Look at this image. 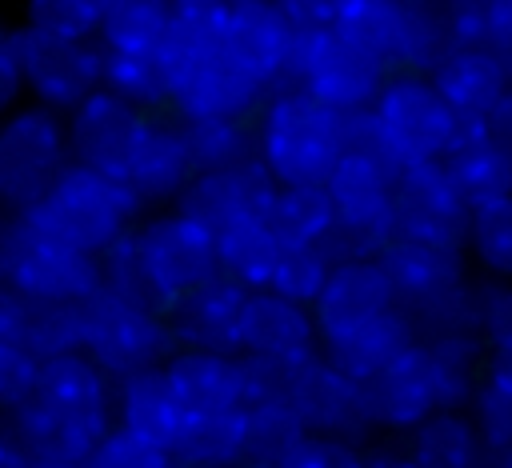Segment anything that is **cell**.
Here are the masks:
<instances>
[{
	"instance_id": "cell-1",
	"label": "cell",
	"mask_w": 512,
	"mask_h": 468,
	"mask_svg": "<svg viewBox=\"0 0 512 468\" xmlns=\"http://www.w3.org/2000/svg\"><path fill=\"white\" fill-rule=\"evenodd\" d=\"M320 352L352 380H364L404 348L420 344L416 320L400 308L380 260L336 264L312 304Z\"/></svg>"
},
{
	"instance_id": "cell-2",
	"label": "cell",
	"mask_w": 512,
	"mask_h": 468,
	"mask_svg": "<svg viewBox=\"0 0 512 468\" xmlns=\"http://www.w3.org/2000/svg\"><path fill=\"white\" fill-rule=\"evenodd\" d=\"M0 420L16 428L36 460L88 464L92 448L116 428V384L88 352H68L44 360L32 404Z\"/></svg>"
},
{
	"instance_id": "cell-3",
	"label": "cell",
	"mask_w": 512,
	"mask_h": 468,
	"mask_svg": "<svg viewBox=\"0 0 512 468\" xmlns=\"http://www.w3.org/2000/svg\"><path fill=\"white\" fill-rule=\"evenodd\" d=\"M332 32L360 48L380 72L392 76H428L448 52L444 4H396V0H336Z\"/></svg>"
},
{
	"instance_id": "cell-4",
	"label": "cell",
	"mask_w": 512,
	"mask_h": 468,
	"mask_svg": "<svg viewBox=\"0 0 512 468\" xmlns=\"http://www.w3.org/2000/svg\"><path fill=\"white\" fill-rule=\"evenodd\" d=\"M344 148V116L304 88H276L256 116V156L280 188L324 184Z\"/></svg>"
},
{
	"instance_id": "cell-5",
	"label": "cell",
	"mask_w": 512,
	"mask_h": 468,
	"mask_svg": "<svg viewBox=\"0 0 512 468\" xmlns=\"http://www.w3.org/2000/svg\"><path fill=\"white\" fill-rule=\"evenodd\" d=\"M144 216V204L132 196L124 180L92 172L84 164H68L52 192L40 200V208L28 212V220L40 232L96 260L112 244H120Z\"/></svg>"
},
{
	"instance_id": "cell-6",
	"label": "cell",
	"mask_w": 512,
	"mask_h": 468,
	"mask_svg": "<svg viewBox=\"0 0 512 468\" xmlns=\"http://www.w3.org/2000/svg\"><path fill=\"white\" fill-rule=\"evenodd\" d=\"M392 184H396V172L384 160L344 148V156L324 180L336 208V228L320 248L332 256V264L380 260V252L396 236Z\"/></svg>"
},
{
	"instance_id": "cell-7",
	"label": "cell",
	"mask_w": 512,
	"mask_h": 468,
	"mask_svg": "<svg viewBox=\"0 0 512 468\" xmlns=\"http://www.w3.org/2000/svg\"><path fill=\"white\" fill-rule=\"evenodd\" d=\"M68 164L72 148L64 116L24 100L0 124V212L28 216L40 208Z\"/></svg>"
},
{
	"instance_id": "cell-8",
	"label": "cell",
	"mask_w": 512,
	"mask_h": 468,
	"mask_svg": "<svg viewBox=\"0 0 512 468\" xmlns=\"http://www.w3.org/2000/svg\"><path fill=\"white\" fill-rule=\"evenodd\" d=\"M0 272L8 288L24 300H56L84 304L104 288V268L96 256H84L48 232H40L28 216H8L0 232Z\"/></svg>"
},
{
	"instance_id": "cell-9",
	"label": "cell",
	"mask_w": 512,
	"mask_h": 468,
	"mask_svg": "<svg viewBox=\"0 0 512 468\" xmlns=\"http://www.w3.org/2000/svg\"><path fill=\"white\" fill-rule=\"evenodd\" d=\"M84 352L112 376V384H120L140 372L164 368L180 352V344L168 316L124 304L100 288L92 300H84Z\"/></svg>"
},
{
	"instance_id": "cell-10",
	"label": "cell",
	"mask_w": 512,
	"mask_h": 468,
	"mask_svg": "<svg viewBox=\"0 0 512 468\" xmlns=\"http://www.w3.org/2000/svg\"><path fill=\"white\" fill-rule=\"evenodd\" d=\"M368 116L396 168L436 164L452 148L456 112L440 100L428 76H392L380 88Z\"/></svg>"
},
{
	"instance_id": "cell-11",
	"label": "cell",
	"mask_w": 512,
	"mask_h": 468,
	"mask_svg": "<svg viewBox=\"0 0 512 468\" xmlns=\"http://www.w3.org/2000/svg\"><path fill=\"white\" fill-rule=\"evenodd\" d=\"M132 240H136V252L144 260L156 292L168 304V316H172L180 296H188L192 288H200L212 276H220L216 232H208L200 220L184 216L180 208L148 212L132 228Z\"/></svg>"
},
{
	"instance_id": "cell-12",
	"label": "cell",
	"mask_w": 512,
	"mask_h": 468,
	"mask_svg": "<svg viewBox=\"0 0 512 468\" xmlns=\"http://www.w3.org/2000/svg\"><path fill=\"white\" fill-rule=\"evenodd\" d=\"M104 88L100 40H72L24 28V96L48 112H76L92 92Z\"/></svg>"
},
{
	"instance_id": "cell-13",
	"label": "cell",
	"mask_w": 512,
	"mask_h": 468,
	"mask_svg": "<svg viewBox=\"0 0 512 468\" xmlns=\"http://www.w3.org/2000/svg\"><path fill=\"white\" fill-rule=\"evenodd\" d=\"M168 80H172V116H236L256 120L264 100L272 96L264 84L244 76L220 48L208 52H168Z\"/></svg>"
},
{
	"instance_id": "cell-14",
	"label": "cell",
	"mask_w": 512,
	"mask_h": 468,
	"mask_svg": "<svg viewBox=\"0 0 512 468\" xmlns=\"http://www.w3.org/2000/svg\"><path fill=\"white\" fill-rule=\"evenodd\" d=\"M360 392V408L364 420L380 440H404L412 428H420L424 420H432L440 412V396L424 360V348L412 344L400 356H392L388 364H380L376 372H368L364 380H356Z\"/></svg>"
},
{
	"instance_id": "cell-15",
	"label": "cell",
	"mask_w": 512,
	"mask_h": 468,
	"mask_svg": "<svg viewBox=\"0 0 512 468\" xmlns=\"http://www.w3.org/2000/svg\"><path fill=\"white\" fill-rule=\"evenodd\" d=\"M284 400H288V408L296 412V420L308 436L352 440V444H364V448L376 444V436L364 420V408H360L356 380L344 376L324 352H316V356H308L292 368V384H288Z\"/></svg>"
},
{
	"instance_id": "cell-16",
	"label": "cell",
	"mask_w": 512,
	"mask_h": 468,
	"mask_svg": "<svg viewBox=\"0 0 512 468\" xmlns=\"http://www.w3.org/2000/svg\"><path fill=\"white\" fill-rule=\"evenodd\" d=\"M120 180L144 204V212L176 208L188 184L196 180V164L184 144V128L172 112H144V124L132 140L128 164Z\"/></svg>"
},
{
	"instance_id": "cell-17",
	"label": "cell",
	"mask_w": 512,
	"mask_h": 468,
	"mask_svg": "<svg viewBox=\"0 0 512 468\" xmlns=\"http://www.w3.org/2000/svg\"><path fill=\"white\" fill-rule=\"evenodd\" d=\"M392 216H396V236L408 240H428L444 248H464L468 236V204L452 188L444 164H412L396 172L392 184Z\"/></svg>"
},
{
	"instance_id": "cell-18",
	"label": "cell",
	"mask_w": 512,
	"mask_h": 468,
	"mask_svg": "<svg viewBox=\"0 0 512 468\" xmlns=\"http://www.w3.org/2000/svg\"><path fill=\"white\" fill-rule=\"evenodd\" d=\"M236 348L240 356L256 360H276V364H300L320 352V332L312 320V308H300L272 288L248 292L240 308V328H236Z\"/></svg>"
},
{
	"instance_id": "cell-19",
	"label": "cell",
	"mask_w": 512,
	"mask_h": 468,
	"mask_svg": "<svg viewBox=\"0 0 512 468\" xmlns=\"http://www.w3.org/2000/svg\"><path fill=\"white\" fill-rule=\"evenodd\" d=\"M64 124H68L72 164H84L92 172H104V176L120 180V172L128 164V152H132V140L144 124V112L136 104L120 100L116 92L100 88L76 112H68Z\"/></svg>"
},
{
	"instance_id": "cell-20",
	"label": "cell",
	"mask_w": 512,
	"mask_h": 468,
	"mask_svg": "<svg viewBox=\"0 0 512 468\" xmlns=\"http://www.w3.org/2000/svg\"><path fill=\"white\" fill-rule=\"evenodd\" d=\"M220 52L268 92L284 88L288 84V24L280 16V4H260V0L228 4Z\"/></svg>"
},
{
	"instance_id": "cell-21",
	"label": "cell",
	"mask_w": 512,
	"mask_h": 468,
	"mask_svg": "<svg viewBox=\"0 0 512 468\" xmlns=\"http://www.w3.org/2000/svg\"><path fill=\"white\" fill-rule=\"evenodd\" d=\"M276 180L268 176V168L256 160H244L236 168H224V172H200L188 192L180 196V212L200 220L208 232H224L228 224L236 220H252V216H264L272 196H276Z\"/></svg>"
},
{
	"instance_id": "cell-22",
	"label": "cell",
	"mask_w": 512,
	"mask_h": 468,
	"mask_svg": "<svg viewBox=\"0 0 512 468\" xmlns=\"http://www.w3.org/2000/svg\"><path fill=\"white\" fill-rule=\"evenodd\" d=\"M244 288L228 280L224 272L212 276L208 284L192 288L188 296L176 300L168 324L176 332L180 348L196 352H220V356H240L236 348V328H240V308H244Z\"/></svg>"
},
{
	"instance_id": "cell-23",
	"label": "cell",
	"mask_w": 512,
	"mask_h": 468,
	"mask_svg": "<svg viewBox=\"0 0 512 468\" xmlns=\"http://www.w3.org/2000/svg\"><path fill=\"white\" fill-rule=\"evenodd\" d=\"M440 100L460 116H488V108L512 88V68L480 44H448V52L428 72Z\"/></svg>"
},
{
	"instance_id": "cell-24",
	"label": "cell",
	"mask_w": 512,
	"mask_h": 468,
	"mask_svg": "<svg viewBox=\"0 0 512 468\" xmlns=\"http://www.w3.org/2000/svg\"><path fill=\"white\" fill-rule=\"evenodd\" d=\"M172 392L188 416H216L244 408V384H240V356H220V352H196L180 348L164 364Z\"/></svg>"
},
{
	"instance_id": "cell-25",
	"label": "cell",
	"mask_w": 512,
	"mask_h": 468,
	"mask_svg": "<svg viewBox=\"0 0 512 468\" xmlns=\"http://www.w3.org/2000/svg\"><path fill=\"white\" fill-rule=\"evenodd\" d=\"M424 348V360H428V372H432V384H436V396H440V412H468L492 356L480 340L476 328H440V332H428L420 340Z\"/></svg>"
},
{
	"instance_id": "cell-26",
	"label": "cell",
	"mask_w": 512,
	"mask_h": 468,
	"mask_svg": "<svg viewBox=\"0 0 512 468\" xmlns=\"http://www.w3.org/2000/svg\"><path fill=\"white\" fill-rule=\"evenodd\" d=\"M116 424L172 452L180 424H184V408L164 368H152V372H140L116 384Z\"/></svg>"
},
{
	"instance_id": "cell-27",
	"label": "cell",
	"mask_w": 512,
	"mask_h": 468,
	"mask_svg": "<svg viewBox=\"0 0 512 468\" xmlns=\"http://www.w3.org/2000/svg\"><path fill=\"white\" fill-rule=\"evenodd\" d=\"M396 444L416 468H492V452L468 412H436Z\"/></svg>"
},
{
	"instance_id": "cell-28",
	"label": "cell",
	"mask_w": 512,
	"mask_h": 468,
	"mask_svg": "<svg viewBox=\"0 0 512 468\" xmlns=\"http://www.w3.org/2000/svg\"><path fill=\"white\" fill-rule=\"evenodd\" d=\"M8 340L28 348L36 360H56L68 352H84V304L56 300H12V316L4 328Z\"/></svg>"
},
{
	"instance_id": "cell-29",
	"label": "cell",
	"mask_w": 512,
	"mask_h": 468,
	"mask_svg": "<svg viewBox=\"0 0 512 468\" xmlns=\"http://www.w3.org/2000/svg\"><path fill=\"white\" fill-rule=\"evenodd\" d=\"M100 48L116 56L168 60L172 48V4L168 0H104Z\"/></svg>"
},
{
	"instance_id": "cell-30",
	"label": "cell",
	"mask_w": 512,
	"mask_h": 468,
	"mask_svg": "<svg viewBox=\"0 0 512 468\" xmlns=\"http://www.w3.org/2000/svg\"><path fill=\"white\" fill-rule=\"evenodd\" d=\"M172 460L188 468H248V408L188 416L172 444Z\"/></svg>"
},
{
	"instance_id": "cell-31",
	"label": "cell",
	"mask_w": 512,
	"mask_h": 468,
	"mask_svg": "<svg viewBox=\"0 0 512 468\" xmlns=\"http://www.w3.org/2000/svg\"><path fill=\"white\" fill-rule=\"evenodd\" d=\"M264 224L280 240V248H316L336 228V208L324 184H288L276 188Z\"/></svg>"
},
{
	"instance_id": "cell-32",
	"label": "cell",
	"mask_w": 512,
	"mask_h": 468,
	"mask_svg": "<svg viewBox=\"0 0 512 468\" xmlns=\"http://www.w3.org/2000/svg\"><path fill=\"white\" fill-rule=\"evenodd\" d=\"M216 256L228 280H236L244 292H264L276 276L284 248L264 224V216H252V220H236L224 232H216Z\"/></svg>"
},
{
	"instance_id": "cell-33",
	"label": "cell",
	"mask_w": 512,
	"mask_h": 468,
	"mask_svg": "<svg viewBox=\"0 0 512 468\" xmlns=\"http://www.w3.org/2000/svg\"><path fill=\"white\" fill-rule=\"evenodd\" d=\"M452 188L460 192V200L472 208L480 204H492V200H504L512 196V152H504L496 140H476L452 156L440 160Z\"/></svg>"
},
{
	"instance_id": "cell-34",
	"label": "cell",
	"mask_w": 512,
	"mask_h": 468,
	"mask_svg": "<svg viewBox=\"0 0 512 468\" xmlns=\"http://www.w3.org/2000/svg\"><path fill=\"white\" fill-rule=\"evenodd\" d=\"M180 128H184V144H188V156L196 164V176L256 160V120L196 116V120H180Z\"/></svg>"
},
{
	"instance_id": "cell-35",
	"label": "cell",
	"mask_w": 512,
	"mask_h": 468,
	"mask_svg": "<svg viewBox=\"0 0 512 468\" xmlns=\"http://www.w3.org/2000/svg\"><path fill=\"white\" fill-rule=\"evenodd\" d=\"M464 256L480 280L512 288V196L472 208Z\"/></svg>"
},
{
	"instance_id": "cell-36",
	"label": "cell",
	"mask_w": 512,
	"mask_h": 468,
	"mask_svg": "<svg viewBox=\"0 0 512 468\" xmlns=\"http://www.w3.org/2000/svg\"><path fill=\"white\" fill-rule=\"evenodd\" d=\"M104 88L140 112H172V80L168 60L156 56H116L104 52Z\"/></svg>"
},
{
	"instance_id": "cell-37",
	"label": "cell",
	"mask_w": 512,
	"mask_h": 468,
	"mask_svg": "<svg viewBox=\"0 0 512 468\" xmlns=\"http://www.w3.org/2000/svg\"><path fill=\"white\" fill-rule=\"evenodd\" d=\"M444 20L452 44H480L512 68V0H456L444 4Z\"/></svg>"
},
{
	"instance_id": "cell-38",
	"label": "cell",
	"mask_w": 512,
	"mask_h": 468,
	"mask_svg": "<svg viewBox=\"0 0 512 468\" xmlns=\"http://www.w3.org/2000/svg\"><path fill=\"white\" fill-rule=\"evenodd\" d=\"M308 432L288 400H264L248 408V468H276Z\"/></svg>"
},
{
	"instance_id": "cell-39",
	"label": "cell",
	"mask_w": 512,
	"mask_h": 468,
	"mask_svg": "<svg viewBox=\"0 0 512 468\" xmlns=\"http://www.w3.org/2000/svg\"><path fill=\"white\" fill-rule=\"evenodd\" d=\"M468 416L492 456L512 448V364H496V360L488 364V372L468 404Z\"/></svg>"
},
{
	"instance_id": "cell-40",
	"label": "cell",
	"mask_w": 512,
	"mask_h": 468,
	"mask_svg": "<svg viewBox=\"0 0 512 468\" xmlns=\"http://www.w3.org/2000/svg\"><path fill=\"white\" fill-rule=\"evenodd\" d=\"M332 268H336V264H332V256H328L320 244H316V248H284L280 264H276V276H272L268 288H272L276 296L300 304V308H312V304L320 300V292H324Z\"/></svg>"
},
{
	"instance_id": "cell-41",
	"label": "cell",
	"mask_w": 512,
	"mask_h": 468,
	"mask_svg": "<svg viewBox=\"0 0 512 468\" xmlns=\"http://www.w3.org/2000/svg\"><path fill=\"white\" fill-rule=\"evenodd\" d=\"M100 20H104V0H32L20 12L24 28L72 36V40H100Z\"/></svg>"
},
{
	"instance_id": "cell-42",
	"label": "cell",
	"mask_w": 512,
	"mask_h": 468,
	"mask_svg": "<svg viewBox=\"0 0 512 468\" xmlns=\"http://www.w3.org/2000/svg\"><path fill=\"white\" fill-rule=\"evenodd\" d=\"M228 4L216 0H180L172 4V48L168 52H208L220 48Z\"/></svg>"
},
{
	"instance_id": "cell-43",
	"label": "cell",
	"mask_w": 512,
	"mask_h": 468,
	"mask_svg": "<svg viewBox=\"0 0 512 468\" xmlns=\"http://www.w3.org/2000/svg\"><path fill=\"white\" fill-rule=\"evenodd\" d=\"M40 368H44V360H36L16 340L0 336V416H16L32 404L36 384H40Z\"/></svg>"
},
{
	"instance_id": "cell-44",
	"label": "cell",
	"mask_w": 512,
	"mask_h": 468,
	"mask_svg": "<svg viewBox=\"0 0 512 468\" xmlns=\"http://www.w3.org/2000/svg\"><path fill=\"white\" fill-rule=\"evenodd\" d=\"M172 464L176 460H172L168 448H160V444H152V440H144V436H136V432H128V428L116 424L92 448V456H88L84 468H172Z\"/></svg>"
},
{
	"instance_id": "cell-45",
	"label": "cell",
	"mask_w": 512,
	"mask_h": 468,
	"mask_svg": "<svg viewBox=\"0 0 512 468\" xmlns=\"http://www.w3.org/2000/svg\"><path fill=\"white\" fill-rule=\"evenodd\" d=\"M480 340L496 364H512V288L488 284L480 296Z\"/></svg>"
},
{
	"instance_id": "cell-46",
	"label": "cell",
	"mask_w": 512,
	"mask_h": 468,
	"mask_svg": "<svg viewBox=\"0 0 512 468\" xmlns=\"http://www.w3.org/2000/svg\"><path fill=\"white\" fill-rule=\"evenodd\" d=\"M276 468H368V448L332 436H304Z\"/></svg>"
},
{
	"instance_id": "cell-47",
	"label": "cell",
	"mask_w": 512,
	"mask_h": 468,
	"mask_svg": "<svg viewBox=\"0 0 512 468\" xmlns=\"http://www.w3.org/2000/svg\"><path fill=\"white\" fill-rule=\"evenodd\" d=\"M0 100L20 108L24 96V24L0 12Z\"/></svg>"
},
{
	"instance_id": "cell-48",
	"label": "cell",
	"mask_w": 512,
	"mask_h": 468,
	"mask_svg": "<svg viewBox=\"0 0 512 468\" xmlns=\"http://www.w3.org/2000/svg\"><path fill=\"white\" fill-rule=\"evenodd\" d=\"M484 132H488V140H496L504 152H512V88L488 108V116H484Z\"/></svg>"
},
{
	"instance_id": "cell-49",
	"label": "cell",
	"mask_w": 512,
	"mask_h": 468,
	"mask_svg": "<svg viewBox=\"0 0 512 468\" xmlns=\"http://www.w3.org/2000/svg\"><path fill=\"white\" fill-rule=\"evenodd\" d=\"M0 468H36V456L24 448L8 420H0Z\"/></svg>"
},
{
	"instance_id": "cell-50",
	"label": "cell",
	"mask_w": 512,
	"mask_h": 468,
	"mask_svg": "<svg viewBox=\"0 0 512 468\" xmlns=\"http://www.w3.org/2000/svg\"><path fill=\"white\" fill-rule=\"evenodd\" d=\"M368 468H416L396 440H380L368 448Z\"/></svg>"
},
{
	"instance_id": "cell-51",
	"label": "cell",
	"mask_w": 512,
	"mask_h": 468,
	"mask_svg": "<svg viewBox=\"0 0 512 468\" xmlns=\"http://www.w3.org/2000/svg\"><path fill=\"white\" fill-rule=\"evenodd\" d=\"M12 300H16V292L8 288V280H4V272H0V336H4L8 316H12Z\"/></svg>"
},
{
	"instance_id": "cell-52",
	"label": "cell",
	"mask_w": 512,
	"mask_h": 468,
	"mask_svg": "<svg viewBox=\"0 0 512 468\" xmlns=\"http://www.w3.org/2000/svg\"><path fill=\"white\" fill-rule=\"evenodd\" d=\"M492 468H512V448L508 452H496L492 456Z\"/></svg>"
},
{
	"instance_id": "cell-53",
	"label": "cell",
	"mask_w": 512,
	"mask_h": 468,
	"mask_svg": "<svg viewBox=\"0 0 512 468\" xmlns=\"http://www.w3.org/2000/svg\"><path fill=\"white\" fill-rule=\"evenodd\" d=\"M4 220H8V216H4V212H0V232H4Z\"/></svg>"
},
{
	"instance_id": "cell-54",
	"label": "cell",
	"mask_w": 512,
	"mask_h": 468,
	"mask_svg": "<svg viewBox=\"0 0 512 468\" xmlns=\"http://www.w3.org/2000/svg\"><path fill=\"white\" fill-rule=\"evenodd\" d=\"M172 468H188V464H172Z\"/></svg>"
}]
</instances>
